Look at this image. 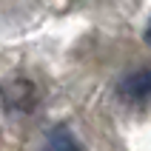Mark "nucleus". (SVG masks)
<instances>
[{
    "label": "nucleus",
    "instance_id": "4",
    "mask_svg": "<svg viewBox=\"0 0 151 151\" xmlns=\"http://www.w3.org/2000/svg\"><path fill=\"white\" fill-rule=\"evenodd\" d=\"M143 40L151 46V20H148V26H145V32H143Z\"/></svg>",
    "mask_w": 151,
    "mask_h": 151
},
{
    "label": "nucleus",
    "instance_id": "1",
    "mask_svg": "<svg viewBox=\"0 0 151 151\" xmlns=\"http://www.w3.org/2000/svg\"><path fill=\"white\" fill-rule=\"evenodd\" d=\"M40 103V91L29 77H12L0 86V106L9 114H32Z\"/></svg>",
    "mask_w": 151,
    "mask_h": 151
},
{
    "label": "nucleus",
    "instance_id": "2",
    "mask_svg": "<svg viewBox=\"0 0 151 151\" xmlns=\"http://www.w3.org/2000/svg\"><path fill=\"white\" fill-rule=\"evenodd\" d=\"M117 97L134 109L151 106V63H143L140 68L123 74V80L117 83Z\"/></svg>",
    "mask_w": 151,
    "mask_h": 151
},
{
    "label": "nucleus",
    "instance_id": "3",
    "mask_svg": "<svg viewBox=\"0 0 151 151\" xmlns=\"http://www.w3.org/2000/svg\"><path fill=\"white\" fill-rule=\"evenodd\" d=\"M43 151H86V148L68 126H54L43 140Z\"/></svg>",
    "mask_w": 151,
    "mask_h": 151
}]
</instances>
